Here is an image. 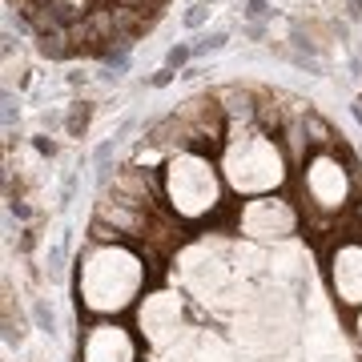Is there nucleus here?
<instances>
[{"mask_svg": "<svg viewBox=\"0 0 362 362\" xmlns=\"http://www.w3.org/2000/svg\"><path fill=\"white\" fill-rule=\"evenodd\" d=\"M145 290V262L137 250L121 242H101L81 258L77 270V294L81 306L97 318L125 314Z\"/></svg>", "mask_w": 362, "mask_h": 362, "instance_id": "f257e3e1", "label": "nucleus"}, {"mask_svg": "<svg viewBox=\"0 0 362 362\" xmlns=\"http://www.w3.org/2000/svg\"><path fill=\"white\" fill-rule=\"evenodd\" d=\"M221 177L233 194L266 197L286 181V157L270 133H230V141L221 149Z\"/></svg>", "mask_w": 362, "mask_h": 362, "instance_id": "f03ea898", "label": "nucleus"}, {"mask_svg": "<svg viewBox=\"0 0 362 362\" xmlns=\"http://www.w3.org/2000/svg\"><path fill=\"white\" fill-rule=\"evenodd\" d=\"M161 189H165L169 209H173L181 221H202L221 206L226 177H221V165H214L206 153L181 149V153H173L165 161Z\"/></svg>", "mask_w": 362, "mask_h": 362, "instance_id": "7ed1b4c3", "label": "nucleus"}, {"mask_svg": "<svg viewBox=\"0 0 362 362\" xmlns=\"http://www.w3.org/2000/svg\"><path fill=\"white\" fill-rule=\"evenodd\" d=\"M302 189L310 197V206L322 209V214H342L350 206V194H354L346 165L334 153H314L306 161V169H302Z\"/></svg>", "mask_w": 362, "mask_h": 362, "instance_id": "20e7f679", "label": "nucleus"}, {"mask_svg": "<svg viewBox=\"0 0 362 362\" xmlns=\"http://www.w3.org/2000/svg\"><path fill=\"white\" fill-rule=\"evenodd\" d=\"M298 230V209L278 194L250 197L238 209V233H246L254 242H286Z\"/></svg>", "mask_w": 362, "mask_h": 362, "instance_id": "39448f33", "label": "nucleus"}, {"mask_svg": "<svg viewBox=\"0 0 362 362\" xmlns=\"http://www.w3.org/2000/svg\"><path fill=\"white\" fill-rule=\"evenodd\" d=\"M137 330L149 346H169L177 334H185V302L177 290L145 294V302L137 306Z\"/></svg>", "mask_w": 362, "mask_h": 362, "instance_id": "423d86ee", "label": "nucleus"}, {"mask_svg": "<svg viewBox=\"0 0 362 362\" xmlns=\"http://www.w3.org/2000/svg\"><path fill=\"white\" fill-rule=\"evenodd\" d=\"M330 286L342 306L362 310V242L346 238L330 250Z\"/></svg>", "mask_w": 362, "mask_h": 362, "instance_id": "0eeeda50", "label": "nucleus"}, {"mask_svg": "<svg viewBox=\"0 0 362 362\" xmlns=\"http://www.w3.org/2000/svg\"><path fill=\"white\" fill-rule=\"evenodd\" d=\"M81 362H137V346H133V338L125 326L97 322L93 330H85Z\"/></svg>", "mask_w": 362, "mask_h": 362, "instance_id": "6e6552de", "label": "nucleus"}, {"mask_svg": "<svg viewBox=\"0 0 362 362\" xmlns=\"http://www.w3.org/2000/svg\"><path fill=\"white\" fill-rule=\"evenodd\" d=\"M85 125H89V101H77L69 113V133H85Z\"/></svg>", "mask_w": 362, "mask_h": 362, "instance_id": "1a4fd4ad", "label": "nucleus"}, {"mask_svg": "<svg viewBox=\"0 0 362 362\" xmlns=\"http://www.w3.org/2000/svg\"><path fill=\"white\" fill-rule=\"evenodd\" d=\"M209 13H214V8H209L206 0H197L194 8L185 13V25H189V28H197V25H202V21H206V16H209Z\"/></svg>", "mask_w": 362, "mask_h": 362, "instance_id": "9d476101", "label": "nucleus"}, {"mask_svg": "<svg viewBox=\"0 0 362 362\" xmlns=\"http://www.w3.org/2000/svg\"><path fill=\"white\" fill-rule=\"evenodd\" d=\"M189 57H194V49H189V45H181V49H173V52L165 57V69H177V65H185Z\"/></svg>", "mask_w": 362, "mask_h": 362, "instance_id": "9b49d317", "label": "nucleus"}, {"mask_svg": "<svg viewBox=\"0 0 362 362\" xmlns=\"http://www.w3.org/2000/svg\"><path fill=\"white\" fill-rule=\"evenodd\" d=\"M354 334H358V342H362V310H358V318H354Z\"/></svg>", "mask_w": 362, "mask_h": 362, "instance_id": "f8f14e48", "label": "nucleus"}]
</instances>
